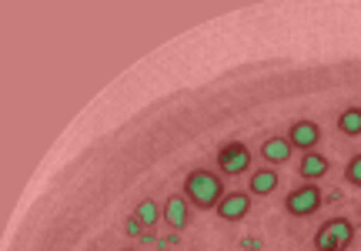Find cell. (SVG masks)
Wrapping results in <instances>:
<instances>
[{
	"instance_id": "obj_1",
	"label": "cell",
	"mask_w": 361,
	"mask_h": 251,
	"mask_svg": "<svg viewBox=\"0 0 361 251\" xmlns=\"http://www.w3.org/2000/svg\"><path fill=\"white\" fill-rule=\"evenodd\" d=\"M180 195L191 201V208L211 212V208H218L221 198L228 195V188H224V178H221L218 171H207V168H194V171L184 178V185H180Z\"/></svg>"
},
{
	"instance_id": "obj_2",
	"label": "cell",
	"mask_w": 361,
	"mask_h": 251,
	"mask_svg": "<svg viewBox=\"0 0 361 251\" xmlns=\"http://www.w3.org/2000/svg\"><path fill=\"white\" fill-rule=\"evenodd\" d=\"M314 251H348L355 241V221L351 218H328L318 231H314Z\"/></svg>"
},
{
	"instance_id": "obj_3",
	"label": "cell",
	"mask_w": 361,
	"mask_h": 251,
	"mask_svg": "<svg viewBox=\"0 0 361 251\" xmlns=\"http://www.w3.org/2000/svg\"><path fill=\"white\" fill-rule=\"evenodd\" d=\"M251 147L241 145V141H228V145L218 147V174L221 178H241V174H251Z\"/></svg>"
},
{
	"instance_id": "obj_4",
	"label": "cell",
	"mask_w": 361,
	"mask_h": 251,
	"mask_svg": "<svg viewBox=\"0 0 361 251\" xmlns=\"http://www.w3.org/2000/svg\"><path fill=\"white\" fill-rule=\"evenodd\" d=\"M322 204H324V195L318 185L291 188V191L284 195V212L291 214V218H308V214H314Z\"/></svg>"
},
{
	"instance_id": "obj_5",
	"label": "cell",
	"mask_w": 361,
	"mask_h": 251,
	"mask_svg": "<svg viewBox=\"0 0 361 251\" xmlns=\"http://www.w3.org/2000/svg\"><path fill=\"white\" fill-rule=\"evenodd\" d=\"M284 134H288L291 147H295V151H301V154H311L314 147L322 145V128H318L314 121H308V118L295 121V124H291Z\"/></svg>"
},
{
	"instance_id": "obj_6",
	"label": "cell",
	"mask_w": 361,
	"mask_h": 251,
	"mask_svg": "<svg viewBox=\"0 0 361 251\" xmlns=\"http://www.w3.org/2000/svg\"><path fill=\"white\" fill-rule=\"evenodd\" d=\"M161 221L178 235V231H184V228L191 225V201L184 198V195H171L164 204H161Z\"/></svg>"
},
{
	"instance_id": "obj_7",
	"label": "cell",
	"mask_w": 361,
	"mask_h": 251,
	"mask_svg": "<svg viewBox=\"0 0 361 251\" xmlns=\"http://www.w3.org/2000/svg\"><path fill=\"white\" fill-rule=\"evenodd\" d=\"M291 154H295V147L288 141V134H271V137H264V145H261V161L268 168H284L291 161Z\"/></svg>"
},
{
	"instance_id": "obj_8",
	"label": "cell",
	"mask_w": 361,
	"mask_h": 251,
	"mask_svg": "<svg viewBox=\"0 0 361 251\" xmlns=\"http://www.w3.org/2000/svg\"><path fill=\"white\" fill-rule=\"evenodd\" d=\"M214 212H218L221 221H241L251 214V195L247 191H228Z\"/></svg>"
},
{
	"instance_id": "obj_9",
	"label": "cell",
	"mask_w": 361,
	"mask_h": 251,
	"mask_svg": "<svg viewBox=\"0 0 361 251\" xmlns=\"http://www.w3.org/2000/svg\"><path fill=\"white\" fill-rule=\"evenodd\" d=\"M281 185V178H278V168H255V171L247 174V195L251 198H268L274 188Z\"/></svg>"
},
{
	"instance_id": "obj_10",
	"label": "cell",
	"mask_w": 361,
	"mask_h": 251,
	"mask_svg": "<svg viewBox=\"0 0 361 251\" xmlns=\"http://www.w3.org/2000/svg\"><path fill=\"white\" fill-rule=\"evenodd\" d=\"M328 171H331V164H328V158L318 154V151L301 154V161H298V174H301V181H305V185H318Z\"/></svg>"
},
{
	"instance_id": "obj_11",
	"label": "cell",
	"mask_w": 361,
	"mask_h": 251,
	"mask_svg": "<svg viewBox=\"0 0 361 251\" xmlns=\"http://www.w3.org/2000/svg\"><path fill=\"white\" fill-rule=\"evenodd\" d=\"M134 218L144 225V231H151V228L161 221V204H157L154 198H144L137 208H134Z\"/></svg>"
},
{
	"instance_id": "obj_12",
	"label": "cell",
	"mask_w": 361,
	"mask_h": 251,
	"mask_svg": "<svg viewBox=\"0 0 361 251\" xmlns=\"http://www.w3.org/2000/svg\"><path fill=\"white\" fill-rule=\"evenodd\" d=\"M338 131L345 137H358L361 134V107H345L338 114Z\"/></svg>"
},
{
	"instance_id": "obj_13",
	"label": "cell",
	"mask_w": 361,
	"mask_h": 251,
	"mask_svg": "<svg viewBox=\"0 0 361 251\" xmlns=\"http://www.w3.org/2000/svg\"><path fill=\"white\" fill-rule=\"evenodd\" d=\"M345 181H348L351 188H361V151L351 154V161L345 164Z\"/></svg>"
},
{
	"instance_id": "obj_14",
	"label": "cell",
	"mask_w": 361,
	"mask_h": 251,
	"mask_svg": "<svg viewBox=\"0 0 361 251\" xmlns=\"http://www.w3.org/2000/svg\"><path fill=\"white\" fill-rule=\"evenodd\" d=\"M124 231H128L130 238H144V235H147V231H144V225L137 221V218H134V214H130L128 221H124Z\"/></svg>"
},
{
	"instance_id": "obj_15",
	"label": "cell",
	"mask_w": 361,
	"mask_h": 251,
	"mask_svg": "<svg viewBox=\"0 0 361 251\" xmlns=\"http://www.w3.org/2000/svg\"><path fill=\"white\" fill-rule=\"evenodd\" d=\"M124 251H134V248H124Z\"/></svg>"
}]
</instances>
